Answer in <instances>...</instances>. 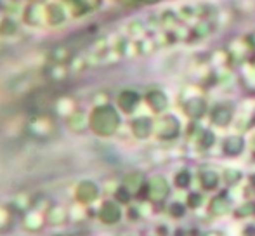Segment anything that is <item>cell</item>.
<instances>
[{
	"mask_svg": "<svg viewBox=\"0 0 255 236\" xmlns=\"http://www.w3.org/2000/svg\"><path fill=\"white\" fill-rule=\"evenodd\" d=\"M184 109H186V113L191 118H200V116H203V113L207 111V102L201 98L187 99L186 104H184Z\"/></svg>",
	"mask_w": 255,
	"mask_h": 236,
	"instance_id": "5",
	"label": "cell"
},
{
	"mask_svg": "<svg viewBox=\"0 0 255 236\" xmlns=\"http://www.w3.org/2000/svg\"><path fill=\"white\" fill-rule=\"evenodd\" d=\"M118 102L123 108V111H134L137 102H139V96H137L136 92H123V94L120 96Z\"/></svg>",
	"mask_w": 255,
	"mask_h": 236,
	"instance_id": "10",
	"label": "cell"
},
{
	"mask_svg": "<svg viewBox=\"0 0 255 236\" xmlns=\"http://www.w3.org/2000/svg\"><path fill=\"white\" fill-rule=\"evenodd\" d=\"M243 146L245 142L240 135H231V137H227L226 141H224V151L231 156H236L243 151Z\"/></svg>",
	"mask_w": 255,
	"mask_h": 236,
	"instance_id": "7",
	"label": "cell"
},
{
	"mask_svg": "<svg viewBox=\"0 0 255 236\" xmlns=\"http://www.w3.org/2000/svg\"><path fill=\"white\" fill-rule=\"evenodd\" d=\"M149 195L153 200L156 202H162L167 198V195H169V182L165 181L163 177H153L149 182Z\"/></svg>",
	"mask_w": 255,
	"mask_h": 236,
	"instance_id": "2",
	"label": "cell"
},
{
	"mask_svg": "<svg viewBox=\"0 0 255 236\" xmlns=\"http://www.w3.org/2000/svg\"><path fill=\"white\" fill-rule=\"evenodd\" d=\"M201 141H203V142H201V146H203V148H209L210 144H214V134H210V132H205Z\"/></svg>",
	"mask_w": 255,
	"mask_h": 236,
	"instance_id": "12",
	"label": "cell"
},
{
	"mask_svg": "<svg viewBox=\"0 0 255 236\" xmlns=\"http://www.w3.org/2000/svg\"><path fill=\"white\" fill-rule=\"evenodd\" d=\"M146 99H147V104L151 106V109L156 113L165 111V108L169 106V99H167V96L163 94L162 91H151Z\"/></svg>",
	"mask_w": 255,
	"mask_h": 236,
	"instance_id": "4",
	"label": "cell"
},
{
	"mask_svg": "<svg viewBox=\"0 0 255 236\" xmlns=\"http://www.w3.org/2000/svg\"><path fill=\"white\" fill-rule=\"evenodd\" d=\"M181 131V124L174 115H165L155 124V132L160 139H174Z\"/></svg>",
	"mask_w": 255,
	"mask_h": 236,
	"instance_id": "1",
	"label": "cell"
},
{
	"mask_svg": "<svg viewBox=\"0 0 255 236\" xmlns=\"http://www.w3.org/2000/svg\"><path fill=\"white\" fill-rule=\"evenodd\" d=\"M191 182V175L187 170H181L179 174L176 175V184L179 186V188H187Z\"/></svg>",
	"mask_w": 255,
	"mask_h": 236,
	"instance_id": "11",
	"label": "cell"
},
{
	"mask_svg": "<svg viewBox=\"0 0 255 236\" xmlns=\"http://www.w3.org/2000/svg\"><path fill=\"white\" fill-rule=\"evenodd\" d=\"M144 2H147V4H155V2H160V0H144Z\"/></svg>",
	"mask_w": 255,
	"mask_h": 236,
	"instance_id": "14",
	"label": "cell"
},
{
	"mask_svg": "<svg viewBox=\"0 0 255 236\" xmlns=\"http://www.w3.org/2000/svg\"><path fill=\"white\" fill-rule=\"evenodd\" d=\"M233 120V109L227 104H217L212 109V122L219 127H226Z\"/></svg>",
	"mask_w": 255,
	"mask_h": 236,
	"instance_id": "3",
	"label": "cell"
},
{
	"mask_svg": "<svg viewBox=\"0 0 255 236\" xmlns=\"http://www.w3.org/2000/svg\"><path fill=\"white\" fill-rule=\"evenodd\" d=\"M187 203L191 205V207H198V205L201 203V196L198 195V193H193V195H189V202Z\"/></svg>",
	"mask_w": 255,
	"mask_h": 236,
	"instance_id": "13",
	"label": "cell"
},
{
	"mask_svg": "<svg viewBox=\"0 0 255 236\" xmlns=\"http://www.w3.org/2000/svg\"><path fill=\"white\" fill-rule=\"evenodd\" d=\"M200 182L203 186V189H216L217 184H219V175L214 170H203L200 174Z\"/></svg>",
	"mask_w": 255,
	"mask_h": 236,
	"instance_id": "9",
	"label": "cell"
},
{
	"mask_svg": "<svg viewBox=\"0 0 255 236\" xmlns=\"http://www.w3.org/2000/svg\"><path fill=\"white\" fill-rule=\"evenodd\" d=\"M132 131L139 139H144V137H147L151 132L155 131V125H153V122H151L149 118L144 116V118H137V120H134Z\"/></svg>",
	"mask_w": 255,
	"mask_h": 236,
	"instance_id": "6",
	"label": "cell"
},
{
	"mask_svg": "<svg viewBox=\"0 0 255 236\" xmlns=\"http://www.w3.org/2000/svg\"><path fill=\"white\" fill-rule=\"evenodd\" d=\"M229 210V200H227L224 195L216 196L212 202H210V214L214 215H224Z\"/></svg>",
	"mask_w": 255,
	"mask_h": 236,
	"instance_id": "8",
	"label": "cell"
}]
</instances>
